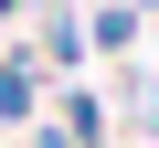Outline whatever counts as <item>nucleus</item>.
<instances>
[{
	"label": "nucleus",
	"mask_w": 159,
	"mask_h": 148,
	"mask_svg": "<svg viewBox=\"0 0 159 148\" xmlns=\"http://www.w3.org/2000/svg\"><path fill=\"white\" fill-rule=\"evenodd\" d=\"M0 127H43V53H0Z\"/></svg>",
	"instance_id": "obj_1"
},
{
	"label": "nucleus",
	"mask_w": 159,
	"mask_h": 148,
	"mask_svg": "<svg viewBox=\"0 0 159 148\" xmlns=\"http://www.w3.org/2000/svg\"><path fill=\"white\" fill-rule=\"evenodd\" d=\"M43 63H53V74H74V63H85V32H74V11H53V21H43Z\"/></svg>",
	"instance_id": "obj_2"
},
{
	"label": "nucleus",
	"mask_w": 159,
	"mask_h": 148,
	"mask_svg": "<svg viewBox=\"0 0 159 148\" xmlns=\"http://www.w3.org/2000/svg\"><path fill=\"white\" fill-rule=\"evenodd\" d=\"M96 42H106V53L138 42V0H106V11H96Z\"/></svg>",
	"instance_id": "obj_3"
}]
</instances>
